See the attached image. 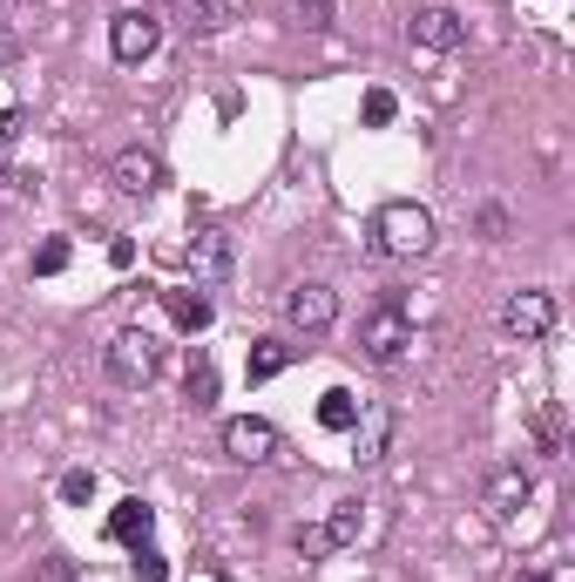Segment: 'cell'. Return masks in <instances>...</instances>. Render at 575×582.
Here are the masks:
<instances>
[{
  "instance_id": "cell-1",
  "label": "cell",
  "mask_w": 575,
  "mask_h": 582,
  "mask_svg": "<svg viewBox=\"0 0 575 582\" xmlns=\"http://www.w3.org/2000/svg\"><path fill=\"white\" fill-rule=\"evenodd\" d=\"M434 244V217H427V204H379L373 210V251L379 258H420Z\"/></svg>"
},
{
  "instance_id": "cell-2",
  "label": "cell",
  "mask_w": 575,
  "mask_h": 582,
  "mask_svg": "<svg viewBox=\"0 0 575 582\" xmlns=\"http://www.w3.org/2000/svg\"><path fill=\"white\" fill-rule=\"evenodd\" d=\"M359 353L373 366H399L406 353H414V318H406L399 298H379L366 318H359Z\"/></svg>"
},
{
  "instance_id": "cell-3",
  "label": "cell",
  "mask_w": 575,
  "mask_h": 582,
  "mask_svg": "<svg viewBox=\"0 0 575 582\" xmlns=\"http://www.w3.org/2000/svg\"><path fill=\"white\" fill-rule=\"evenodd\" d=\"M102 373L116 379V386H149L156 373H162V346L149 339V332L142 325H129V332H116V339H109V353H102Z\"/></svg>"
},
{
  "instance_id": "cell-4",
  "label": "cell",
  "mask_w": 575,
  "mask_h": 582,
  "mask_svg": "<svg viewBox=\"0 0 575 582\" xmlns=\"http://www.w3.org/2000/svg\"><path fill=\"white\" fill-rule=\"evenodd\" d=\"M502 332H508V339H522V346L548 339V332H555V292H542V285L508 292L502 298Z\"/></svg>"
},
{
  "instance_id": "cell-5",
  "label": "cell",
  "mask_w": 575,
  "mask_h": 582,
  "mask_svg": "<svg viewBox=\"0 0 575 582\" xmlns=\"http://www.w3.org/2000/svg\"><path fill=\"white\" fill-rule=\"evenodd\" d=\"M156 48H162V21H156L149 8H122V14L109 21V55H116V61L136 68V61H149Z\"/></svg>"
},
{
  "instance_id": "cell-6",
  "label": "cell",
  "mask_w": 575,
  "mask_h": 582,
  "mask_svg": "<svg viewBox=\"0 0 575 582\" xmlns=\"http://www.w3.org/2000/svg\"><path fill=\"white\" fill-rule=\"evenodd\" d=\"M230 265H237V237H230V230H197V237L184 244V272H190L197 285H224Z\"/></svg>"
},
{
  "instance_id": "cell-7",
  "label": "cell",
  "mask_w": 575,
  "mask_h": 582,
  "mask_svg": "<svg viewBox=\"0 0 575 582\" xmlns=\"http://www.w3.org/2000/svg\"><path fill=\"white\" fill-rule=\"evenodd\" d=\"M528 494H535V474L522 461H502V467H487V481H480V509L495 515V522H508Z\"/></svg>"
},
{
  "instance_id": "cell-8",
  "label": "cell",
  "mask_w": 575,
  "mask_h": 582,
  "mask_svg": "<svg viewBox=\"0 0 575 582\" xmlns=\"http://www.w3.org/2000/svg\"><path fill=\"white\" fill-rule=\"evenodd\" d=\"M224 454L244 461V467H265L278 454V427L258 421V413H237V421H224Z\"/></svg>"
},
{
  "instance_id": "cell-9",
  "label": "cell",
  "mask_w": 575,
  "mask_h": 582,
  "mask_svg": "<svg viewBox=\"0 0 575 582\" xmlns=\"http://www.w3.org/2000/svg\"><path fill=\"white\" fill-rule=\"evenodd\" d=\"M406 34H414V48H427V55H454L467 41V21L447 8V0H434V8H420L414 21H406Z\"/></svg>"
},
{
  "instance_id": "cell-10",
  "label": "cell",
  "mask_w": 575,
  "mask_h": 582,
  "mask_svg": "<svg viewBox=\"0 0 575 582\" xmlns=\"http://www.w3.org/2000/svg\"><path fill=\"white\" fill-rule=\"evenodd\" d=\"M285 318H291L298 332H333V318H339V292H333V285H318V278H305V285H291Z\"/></svg>"
},
{
  "instance_id": "cell-11",
  "label": "cell",
  "mask_w": 575,
  "mask_h": 582,
  "mask_svg": "<svg viewBox=\"0 0 575 582\" xmlns=\"http://www.w3.org/2000/svg\"><path fill=\"white\" fill-rule=\"evenodd\" d=\"M109 184H116L122 197H149V190L162 184V156H156V149H122V156L109 162Z\"/></svg>"
},
{
  "instance_id": "cell-12",
  "label": "cell",
  "mask_w": 575,
  "mask_h": 582,
  "mask_svg": "<svg viewBox=\"0 0 575 582\" xmlns=\"http://www.w3.org/2000/svg\"><path fill=\"white\" fill-rule=\"evenodd\" d=\"M149 535H156V509H149V502H136V494H129V502H116V509H109V542L142 549Z\"/></svg>"
},
{
  "instance_id": "cell-13",
  "label": "cell",
  "mask_w": 575,
  "mask_h": 582,
  "mask_svg": "<svg viewBox=\"0 0 575 582\" xmlns=\"http://www.w3.org/2000/svg\"><path fill=\"white\" fill-rule=\"evenodd\" d=\"M156 298H162V312H170V325L190 332V339H197V332H210V318H217V305L204 292H156Z\"/></svg>"
},
{
  "instance_id": "cell-14",
  "label": "cell",
  "mask_w": 575,
  "mask_h": 582,
  "mask_svg": "<svg viewBox=\"0 0 575 582\" xmlns=\"http://www.w3.org/2000/svg\"><path fill=\"white\" fill-rule=\"evenodd\" d=\"M230 21H237V0H184V34H197V41L224 34Z\"/></svg>"
},
{
  "instance_id": "cell-15",
  "label": "cell",
  "mask_w": 575,
  "mask_h": 582,
  "mask_svg": "<svg viewBox=\"0 0 575 582\" xmlns=\"http://www.w3.org/2000/svg\"><path fill=\"white\" fill-rule=\"evenodd\" d=\"M298 359V346H285V339H251V359H244V379L251 386H265V379H278L285 366Z\"/></svg>"
},
{
  "instance_id": "cell-16",
  "label": "cell",
  "mask_w": 575,
  "mask_h": 582,
  "mask_svg": "<svg viewBox=\"0 0 575 582\" xmlns=\"http://www.w3.org/2000/svg\"><path fill=\"white\" fill-rule=\"evenodd\" d=\"M359 413H366V406H359L346 386H333V393L318 399V427H325V434H353V427H359Z\"/></svg>"
},
{
  "instance_id": "cell-17",
  "label": "cell",
  "mask_w": 575,
  "mask_h": 582,
  "mask_svg": "<svg viewBox=\"0 0 575 582\" xmlns=\"http://www.w3.org/2000/svg\"><path fill=\"white\" fill-rule=\"evenodd\" d=\"M353 434H359V441H353V447H359L353 461H379V454H386V434H393V406H373L366 427H353Z\"/></svg>"
},
{
  "instance_id": "cell-18",
  "label": "cell",
  "mask_w": 575,
  "mask_h": 582,
  "mask_svg": "<svg viewBox=\"0 0 575 582\" xmlns=\"http://www.w3.org/2000/svg\"><path fill=\"white\" fill-rule=\"evenodd\" d=\"M184 393H190V406H197V413H204V406H217V359H210V353H197V359H190Z\"/></svg>"
},
{
  "instance_id": "cell-19",
  "label": "cell",
  "mask_w": 575,
  "mask_h": 582,
  "mask_svg": "<svg viewBox=\"0 0 575 582\" xmlns=\"http://www.w3.org/2000/svg\"><path fill=\"white\" fill-rule=\"evenodd\" d=\"M285 8H291V21H298L305 34H325V28L339 21V14H333V0H285Z\"/></svg>"
},
{
  "instance_id": "cell-20",
  "label": "cell",
  "mask_w": 575,
  "mask_h": 582,
  "mask_svg": "<svg viewBox=\"0 0 575 582\" xmlns=\"http://www.w3.org/2000/svg\"><path fill=\"white\" fill-rule=\"evenodd\" d=\"M61 502H68V509H89V502H96V474H89V467H68V474H61Z\"/></svg>"
},
{
  "instance_id": "cell-21",
  "label": "cell",
  "mask_w": 575,
  "mask_h": 582,
  "mask_svg": "<svg viewBox=\"0 0 575 582\" xmlns=\"http://www.w3.org/2000/svg\"><path fill=\"white\" fill-rule=\"evenodd\" d=\"M68 258H75V244H68V237H48L41 251H34V278H54V272H68Z\"/></svg>"
},
{
  "instance_id": "cell-22",
  "label": "cell",
  "mask_w": 575,
  "mask_h": 582,
  "mask_svg": "<svg viewBox=\"0 0 575 582\" xmlns=\"http://www.w3.org/2000/svg\"><path fill=\"white\" fill-rule=\"evenodd\" d=\"M129 569H136V582H170V555H156L149 542L129 549Z\"/></svg>"
},
{
  "instance_id": "cell-23",
  "label": "cell",
  "mask_w": 575,
  "mask_h": 582,
  "mask_svg": "<svg viewBox=\"0 0 575 582\" xmlns=\"http://www.w3.org/2000/svg\"><path fill=\"white\" fill-rule=\"evenodd\" d=\"M508 224H515V217H508V204H480V210H474V230H480L487 244H502V237H508Z\"/></svg>"
},
{
  "instance_id": "cell-24",
  "label": "cell",
  "mask_w": 575,
  "mask_h": 582,
  "mask_svg": "<svg viewBox=\"0 0 575 582\" xmlns=\"http://www.w3.org/2000/svg\"><path fill=\"white\" fill-rule=\"evenodd\" d=\"M359 116H366V129H386V122L399 116V102H393V89H366V102H359Z\"/></svg>"
},
{
  "instance_id": "cell-25",
  "label": "cell",
  "mask_w": 575,
  "mask_h": 582,
  "mask_svg": "<svg viewBox=\"0 0 575 582\" xmlns=\"http://www.w3.org/2000/svg\"><path fill=\"white\" fill-rule=\"evenodd\" d=\"M291 549H298V555H333L339 542H333V529H325V522H311V529L291 535Z\"/></svg>"
},
{
  "instance_id": "cell-26",
  "label": "cell",
  "mask_w": 575,
  "mask_h": 582,
  "mask_svg": "<svg viewBox=\"0 0 575 582\" xmlns=\"http://www.w3.org/2000/svg\"><path fill=\"white\" fill-rule=\"evenodd\" d=\"M325 529H333V542H339V549H346V542H359V502H339Z\"/></svg>"
},
{
  "instance_id": "cell-27",
  "label": "cell",
  "mask_w": 575,
  "mask_h": 582,
  "mask_svg": "<svg viewBox=\"0 0 575 582\" xmlns=\"http://www.w3.org/2000/svg\"><path fill=\"white\" fill-rule=\"evenodd\" d=\"M535 434H542V447H548V454L562 447V413H555V406H542V413H535Z\"/></svg>"
},
{
  "instance_id": "cell-28",
  "label": "cell",
  "mask_w": 575,
  "mask_h": 582,
  "mask_svg": "<svg viewBox=\"0 0 575 582\" xmlns=\"http://www.w3.org/2000/svg\"><path fill=\"white\" fill-rule=\"evenodd\" d=\"M34 582H75V562H68V555H41Z\"/></svg>"
},
{
  "instance_id": "cell-29",
  "label": "cell",
  "mask_w": 575,
  "mask_h": 582,
  "mask_svg": "<svg viewBox=\"0 0 575 582\" xmlns=\"http://www.w3.org/2000/svg\"><path fill=\"white\" fill-rule=\"evenodd\" d=\"M21 129H28V116H21V109H0V149H14V142H21Z\"/></svg>"
},
{
  "instance_id": "cell-30",
  "label": "cell",
  "mask_w": 575,
  "mask_h": 582,
  "mask_svg": "<svg viewBox=\"0 0 575 582\" xmlns=\"http://www.w3.org/2000/svg\"><path fill=\"white\" fill-rule=\"evenodd\" d=\"M109 265H116V272H129V265H136V244H129V237H116V244H109Z\"/></svg>"
},
{
  "instance_id": "cell-31",
  "label": "cell",
  "mask_w": 575,
  "mask_h": 582,
  "mask_svg": "<svg viewBox=\"0 0 575 582\" xmlns=\"http://www.w3.org/2000/svg\"><path fill=\"white\" fill-rule=\"evenodd\" d=\"M515 582H555L548 569H515Z\"/></svg>"
},
{
  "instance_id": "cell-32",
  "label": "cell",
  "mask_w": 575,
  "mask_h": 582,
  "mask_svg": "<svg viewBox=\"0 0 575 582\" xmlns=\"http://www.w3.org/2000/svg\"><path fill=\"white\" fill-rule=\"evenodd\" d=\"M8 41H14V28H8V14H0V55H8Z\"/></svg>"
}]
</instances>
